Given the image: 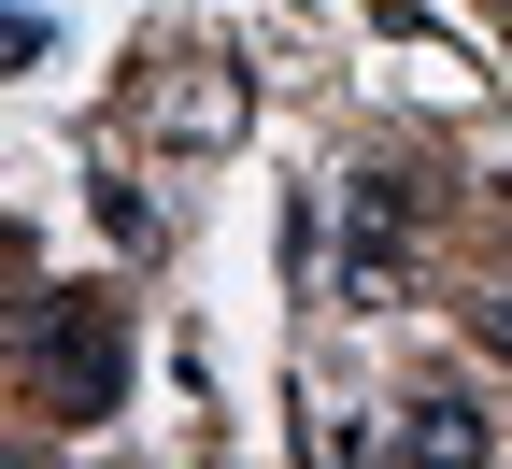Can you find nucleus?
<instances>
[{"instance_id": "obj_1", "label": "nucleus", "mask_w": 512, "mask_h": 469, "mask_svg": "<svg viewBox=\"0 0 512 469\" xmlns=\"http://www.w3.org/2000/svg\"><path fill=\"white\" fill-rule=\"evenodd\" d=\"M29 370H43L57 413H114V398H128V327H114V299H29Z\"/></svg>"}, {"instance_id": "obj_2", "label": "nucleus", "mask_w": 512, "mask_h": 469, "mask_svg": "<svg viewBox=\"0 0 512 469\" xmlns=\"http://www.w3.org/2000/svg\"><path fill=\"white\" fill-rule=\"evenodd\" d=\"M399 242H413V185H342V299H384L399 285Z\"/></svg>"}, {"instance_id": "obj_3", "label": "nucleus", "mask_w": 512, "mask_h": 469, "mask_svg": "<svg viewBox=\"0 0 512 469\" xmlns=\"http://www.w3.org/2000/svg\"><path fill=\"white\" fill-rule=\"evenodd\" d=\"M399 455H484V413H470V398H413V413H399Z\"/></svg>"}, {"instance_id": "obj_4", "label": "nucleus", "mask_w": 512, "mask_h": 469, "mask_svg": "<svg viewBox=\"0 0 512 469\" xmlns=\"http://www.w3.org/2000/svg\"><path fill=\"white\" fill-rule=\"evenodd\" d=\"M470 327H484V342H498V356H512V285H498V299H470Z\"/></svg>"}]
</instances>
